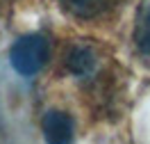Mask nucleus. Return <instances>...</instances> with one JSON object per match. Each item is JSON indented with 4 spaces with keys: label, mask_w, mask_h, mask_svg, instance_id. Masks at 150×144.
<instances>
[{
    "label": "nucleus",
    "mask_w": 150,
    "mask_h": 144,
    "mask_svg": "<svg viewBox=\"0 0 150 144\" xmlns=\"http://www.w3.org/2000/svg\"><path fill=\"white\" fill-rule=\"evenodd\" d=\"M48 57H50V41L41 32H32V34L18 37L9 50L11 69L25 78L37 76L48 64Z\"/></svg>",
    "instance_id": "nucleus-1"
},
{
    "label": "nucleus",
    "mask_w": 150,
    "mask_h": 144,
    "mask_svg": "<svg viewBox=\"0 0 150 144\" xmlns=\"http://www.w3.org/2000/svg\"><path fill=\"white\" fill-rule=\"evenodd\" d=\"M41 130H43V137L48 142L66 144V142L73 140L75 124L71 119V115L59 112V110H50V112H46L43 121H41Z\"/></svg>",
    "instance_id": "nucleus-2"
},
{
    "label": "nucleus",
    "mask_w": 150,
    "mask_h": 144,
    "mask_svg": "<svg viewBox=\"0 0 150 144\" xmlns=\"http://www.w3.org/2000/svg\"><path fill=\"white\" fill-rule=\"evenodd\" d=\"M66 69L68 73H73L75 78H91L98 69V57H96L93 48L84 46V44H77L68 50L66 55Z\"/></svg>",
    "instance_id": "nucleus-3"
},
{
    "label": "nucleus",
    "mask_w": 150,
    "mask_h": 144,
    "mask_svg": "<svg viewBox=\"0 0 150 144\" xmlns=\"http://www.w3.org/2000/svg\"><path fill=\"white\" fill-rule=\"evenodd\" d=\"M59 5L64 7V11H68L75 19L91 21L107 14L116 5V0H59Z\"/></svg>",
    "instance_id": "nucleus-4"
},
{
    "label": "nucleus",
    "mask_w": 150,
    "mask_h": 144,
    "mask_svg": "<svg viewBox=\"0 0 150 144\" xmlns=\"http://www.w3.org/2000/svg\"><path fill=\"white\" fill-rule=\"evenodd\" d=\"M134 44L141 55L150 59V0H141L134 16Z\"/></svg>",
    "instance_id": "nucleus-5"
}]
</instances>
